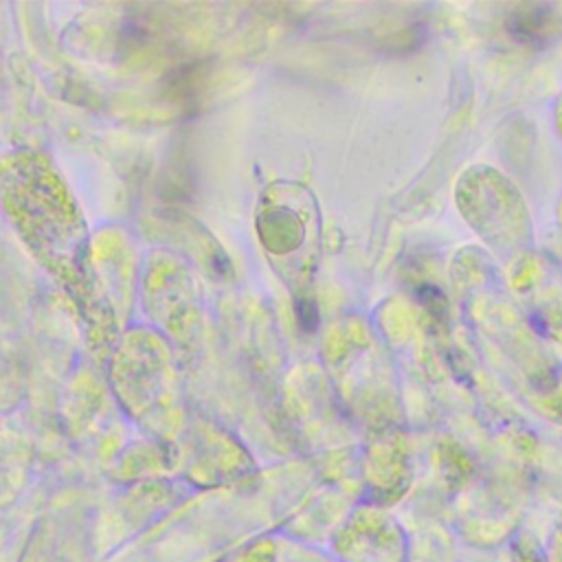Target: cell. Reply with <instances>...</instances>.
<instances>
[{
	"label": "cell",
	"mask_w": 562,
	"mask_h": 562,
	"mask_svg": "<svg viewBox=\"0 0 562 562\" xmlns=\"http://www.w3.org/2000/svg\"><path fill=\"white\" fill-rule=\"evenodd\" d=\"M549 26H551V18H547L544 11H540V13L527 11L522 18L512 20V33L527 42H533L536 37L544 40L547 33H551Z\"/></svg>",
	"instance_id": "1"
}]
</instances>
